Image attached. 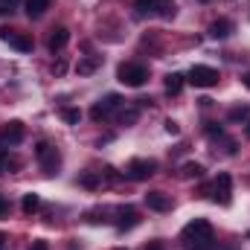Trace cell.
<instances>
[{"instance_id": "obj_29", "label": "cell", "mask_w": 250, "mask_h": 250, "mask_svg": "<svg viewBox=\"0 0 250 250\" xmlns=\"http://www.w3.org/2000/svg\"><path fill=\"white\" fill-rule=\"evenodd\" d=\"M6 212H9V201H6V198H3V195H0V218H3V215H6Z\"/></svg>"}, {"instance_id": "obj_31", "label": "cell", "mask_w": 250, "mask_h": 250, "mask_svg": "<svg viewBox=\"0 0 250 250\" xmlns=\"http://www.w3.org/2000/svg\"><path fill=\"white\" fill-rule=\"evenodd\" d=\"M146 250H166V248H163V242H148V248Z\"/></svg>"}, {"instance_id": "obj_11", "label": "cell", "mask_w": 250, "mask_h": 250, "mask_svg": "<svg viewBox=\"0 0 250 250\" xmlns=\"http://www.w3.org/2000/svg\"><path fill=\"white\" fill-rule=\"evenodd\" d=\"M146 204H148V209H154V212L172 209V198L163 195V192H148V195H146Z\"/></svg>"}, {"instance_id": "obj_30", "label": "cell", "mask_w": 250, "mask_h": 250, "mask_svg": "<svg viewBox=\"0 0 250 250\" xmlns=\"http://www.w3.org/2000/svg\"><path fill=\"white\" fill-rule=\"evenodd\" d=\"M32 250H50V245H47V242H44V239H38V242H35V245H32Z\"/></svg>"}, {"instance_id": "obj_21", "label": "cell", "mask_w": 250, "mask_h": 250, "mask_svg": "<svg viewBox=\"0 0 250 250\" xmlns=\"http://www.w3.org/2000/svg\"><path fill=\"white\" fill-rule=\"evenodd\" d=\"M64 123H70V125H79V120H82V111L79 108H64Z\"/></svg>"}, {"instance_id": "obj_4", "label": "cell", "mask_w": 250, "mask_h": 250, "mask_svg": "<svg viewBox=\"0 0 250 250\" xmlns=\"http://www.w3.org/2000/svg\"><path fill=\"white\" fill-rule=\"evenodd\" d=\"M35 157H38V163H41V169H44V175H56L59 172V163H62V157H59V151L50 146V143H38L35 146Z\"/></svg>"}, {"instance_id": "obj_19", "label": "cell", "mask_w": 250, "mask_h": 250, "mask_svg": "<svg viewBox=\"0 0 250 250\" xmlns=\"http://www.w3.org/2000/svg\"><path fill=\"white\" fill-rule=\"evenodd\" d=\"M21 207H23V212H26V215H32V212H38V209H41V198H38L35 192H29V195H23V204H21Z\"/></svg>"}, {"instance_id": "obj_34", "label": "cell", "mask_w": 250, "mask_h": 250, "mask_svg": "<svg viewBox=\"0 0 250 250\" xmlns=\"http://www.w3.org/2000/svg\"><path fill=\"white\" fill-rule=\"evenodd\" d=\"M3 245H6V236H3V233H0V250H3Z\"/></svg>"}, {"instance_id": "obj_7", "label": "cell", "mask_w": 250, "mask_h": 250, "mask_svg": "<svg viewBox=\"0 0 250 250\" xmlns=\"http://www.w3.org/2000/svg\"><path fill=\"white\" fill-rule=\"evenodd\" d=\"M0 41H3V44H9V47H12V50H18V53H29V50H32V38H29L26 32L9 29V26H3V29H0Z\"/></svg>"}, {"instance_id": "obj_12", "label": "cell", "mask_w": 250, "mask_h": 250, "mask_svg": "<svg viewBox=\"0 0 250 250\" xmlns=\"http://www.w3.org/2000/svg\"><path fill=\"white\" fill-rule=\"evenodd\" d=\"M117 215H120V221H117V227H120V230H131V227H137V224H140V215H137V209H134V207H120V209H117Z\"/></svg>"}, {"instance_id": "obj_6", "label": "cell", "mask_w": 250, "mask_h": 250, "mask_svg": "<svg viewBox=\"0 0 250 250\" xmlns=\"http://www.w3.org/2000/svg\"><path fill=\"white\" fill-rule=\"evenodd\" d=\"M23 137H26V125L12 120V123L3 125V131H0V146L3 148H15V146L23 143Z\"/></svg>"}, {"instance_id": "obj_14", "label": "cell", "mask_w": 250, "mask_h": 250, "mask_svg": "<svg viewBox=\"0 0 250 250\" xmlns=\"http://www.w3.org/2000/svg\"><path fill=\"white\" fill-rule=\"evenodd\" d=\"M99 64H102V56H84V59H79V64H76V73L79 76H90V73L99 70Z\"/></svg>"}, {"instance_id": "obj_15", "label": "cell", "mask_w": 250, "mask_h": 250, "mask_svg": "<svg viewBox=\"0 0 250 250\" xmlns=\"http://www.w3.org/2000/svg\"><path fill=\"white\" fill-rule=\"evenodd\" d=\"M50 3H53V0H26L23 6H26V15H29V18H41V15L50 9Z\"/></svg>"}, {"instance_id": "obj_26", "label": "cell", "mask_w": 250, "mask_h": 250, "mask_svg": "<svg viewBox=\"0 0 250 250\" xmlns=\"http://www.w3.org/2000/svg\"><path fill=\"white\" fill-rule=\"evenodd\" d=\"M207 134H209V137H215V134L221 137L224 131H221V125H218V123H207Z\"/></svg>"}, {"instance_id": "obj_22", "label": "cell", "mask_w": 250, "mask_h": 250, "mask_svg": "<svg viewBox=\"0 0 250 250\" xmlns=\"http://www.w3.org/2000/svg\"><path fill=\"white\" fill-rule=\"evenodd\" d=\"M248 117H250V108H233V111H230V120H233V123L248 120Z\"/></svg>"}, {"instance_id": "obj_20", "label": "cell", "mask_w": 250, "mask_h": 250, "mask_svg": "<svg viewBox=\"0 0 250 250\" xmlns=\"http://www.w3.org/2000/svg\"><path fill=\"white\" fill-rule=\"evenodd\" d=\"M181 178H187V181H192V178H204V166H201V163H184Z\"/></svg>"}, {"instance_id": "obj_25", "label": "cell", "mask_w": 250, "mask_h": 250, "mask_svg": "<svg viewBox=\"0 0 250 250\" xmlns=\"http://www.w3.org/2000/svg\"><path fill=\"white\" fill-rule=\"evenodd\" d=\"M134 120H137V111H134V108H131V111H125L123 117H120V123H123V125H131Z\"/></svg>"}, {"instance_id": "obj_18", "label": "cell", "mask_w": 250, "mask_h": 250, "mask_svg": "<svg viewBox=\"0 0 250 250\" xmlns=\"http://www.w3.org/2000/svg\"><path fill=\"white\" fill-rule=\"evenodd\" d=\"M21 166V160L18 157H12L9 151H0V175H6V172H15Z\"/></svg>"}, {"instance_id": "obj_37", "label": "cell", "mask_w": 250, "mask_h": 250, "mask_svg": "<svg viewBox=\"0 0 250 250\" xmlns=\"http://www.w3.org/2000/svg\"><path fill=\"white\" fill-rule=\"evenodd\" d=\"M12 3H15V0H9V6H12Z\"/></svg>"}, {"instance_id": "obj_28", "label": "cell", "mask_w": 250, "mask_h": 250, "mask_svg": "<svg viewBox=\"0 0 250 250\" xmlns=\"http://www.w3.org/2000/svg\"><path fill=\"white\" fill-rule=\"evenodd\" d=\"M64 70H67V62H64V59H59V62L53 64V73H56V76H62Z\"/></svg>"}, {"instance_id": "obj_8", "label": "cell", "mask_w": 250, "mask_h": 250, "mask_svg": "<svg viewBox=\"0 0 250 250\" xmlns=\"http://www.w3.org/2000/svg\"><path fill=\"white\" fill-rule=\"evenodd\" d=\"M154 172H157V160H148V157H137V160H131L128 169H125V175H128L131 181H146V178H151Z\"/></svg>"}, {"instance_id": "obj_5", "label": "cell", "mask_w": 250, "mask_h": 250, "mask_svg": "<svg viewBox=\"0 0 250 250\" xmlns=\"http://www.w3.org/2000/svg\"><path fill=\"white\" fill-rule=\"evenodd\" d=\"M189 82L195 87H215L218 84V70L215 67H207V64H195L189 70Z\"/></svg>"}, {"instance_id": "obj_16", "label": "cell", "mask_w": 250, "mask_h": 250, "mask_svg": "<svg viewBox=\"0 0 250 250\" xmlns=\"http://www.w3.org/2000/svg\"><path fill=\"white\" fill-rule=\"evenodd\" d=\"M181 87H184V76H181V73H169V76H166V93H169V96H178Z\"/></svg>"}, {"instance_id": "obj_13", "label": "cell", "mask_w": 250, "mask_h": 250, "mask_svg": "<svg viewBox=\"0 0 250 250\" xmlns=\"http://www.w3.org/2000/svg\"><path fill=\"white\" fill-rule=\"evenodd\" d=\"M209 38H230V32H233V21H227V18H218V21H212L209 23Z\"/></svg>"}, {"instance_id": "obj_36", "label": "cell", "mask_w": 250, "mask_h": 250, "mask_svg": "<svg viewBox=\"0 0 250 250\" xmlns=\"http://www.w3.org/2000/svg\"><path fill=\"white\" fill-rule=\"evenodd\" d=\"M201 3H209V0H201Z\"/></svg>"}, {"instance_id": "obj_27", "label": "cell", "mask_w": 250, "mask_h": 250, "mask_svg": "<svg viewBox=\"0 0 250 250\" xmlns=\"http://www.w3.org/2000/svg\"><path fill=\"white\" fill-rule=\"evenodd\" d=\"M166 131H169V134L175 137V134H181V125L175 123V120H166Z\"/></svg>"}, {"instance_id": "obj_17", "label": "cell", "mask_w": 250, "mask_h": 250, "mask_svg": "<svg viewBox=\"0 0 250 250\" xmlns=\"http://www.w3.org/2000/svg\"><path fill=\"white\" fill-rule=\"evenodd\" d=\"M154 15H160V18H175V0H157L154 3Z\"/></svg>"}, {"instance_id": "obj_1", "label": "cell", "mask_w": 250, "mask_h": 250, "mask_svg": "<svg viewBox=\"0 0 250 250\" xmlns=\"http://www.w3.org/2000/svg\"><path fill=\"white\" fill-rule=\"evenodd\" d=\"M184 242L187 250H215V239H212V224L207 218H195L184 227Z\"/></svg>"}, {"instance_id": "obj_23", "label": "cell", "mask_w": 250, "mask_h": 250, "mask_svg": "<svg viewBox=\"0 0 250 250\" xmlns=\"http://www.w3.org/2000/svg\"><path fill=\"white\" fill-rule=\"evenodd\" d=\"M154 3H157V0H137V9H140L143 15H146V12L154 15Z\"/></svg>"}, {"instance_id": "obj_10", "label": "cell", "mask_w": 250, "mask_h": 250, "mask_svg": "<svg viewBox=\"0 0 250 250\" xmlns=\"http://www.w3.org/2000/svg\"><path fill=\"white\" fill-rule=\"evenodd\" d=\"M67 41H70V29L67 26H56V29H50L47 47H50V53H62L64 47H67Z\"/></svg>"}, {"instance_id": "obj_3", "label": "cell", "mask_w": 250, "mask_h": 250, "mask_svg": "<svg viewBox=\"0 0 250 250\" xmlns=\"http://www.w3.org/2000/svg\"><path fill=\"white\" fill-rule=\"evenodd\" d=\"M204 195H209L215 204H224V207H227V204L233 201V181H230V175L221 172L212 187H204Z\"/></svg>"}, {"instance_id": "obj_9", "label": "cell", "mask_w": 250, "mask_h": 250, "mask_svg": "<svg viewBox=\"0 0 250 250\" xmlns=\"http://www.w3.org/2000/svg\"><path fill=\"white\" fill-rule=\"evenodd\" d=\"M120 105H123V99H120L117 93H108L102 102H96V105L90 108V117H93L96 123H102V120H108L114 111H120Z\"/></svg>"}, {"instance_id": "obj_2", "label": "cell", "mask_w": 250, "mask_h": 250, "mask_svg": "<svg viewBox=\"0 0 250 250\" xmlns=\"http://www.w3.org/2000/svg\"><path fill=\"white\" fill-rule=\"evenodd\" d=\"M117 76H120V82H123V84H128V87H143V84L148 82V70H146L143 64H137V62L120 64Z\"/></svg>"}, {"instance_id": "obj_24", "label": "cell", "mask_w": 250, "mask_h": 250, "mask_svg": "<svg viewBox=\"0 0 250 250\" xmlns=\"http://www.w3.org/2000/svg\"><path fill=\"white\" fill-rule=\"evenodd\" d=\"M79 181H82V187H87V189L99 187V178H96V175H90V172H87V175H82Z\"/></svg>"}, {"instance_id": "obj_32", "label": "cell", "mask_w": 250, "mask_h": 250, "mask_svg": "<svg viewBox=\"0 0 250 250\" xmlns=\"http://www.w3.org/2000/svg\"><path fill=\"white\" fill-rule=\"evenodd\" d=\"M227 154H236V140H227Z\"/></svg>"}, {"instance_id": "obj_33", "label": "cell", "mask_w": 250, "mask_h": 250, "mask_svg": "<svg viewBox=\"0 0 250 250\" xmlns=\"http://www.w3.org/2000/svg\"><path fill=\"white\" fill-rule=\"evenodd\" d=\"M242 82H245V87L250 90V73H245V76H242Z\"/></svg>"}, {"instance_id": "obj_35", "label": "cell", "mask_w": 250, "mask_h": 250, "mask_svg": "<svg viewBox=\"0 0 250 250\" xmlns=\"http://www.w3.org/2000/svg\"><path fill=\"white\" fill-rule=\"evenodd\" d=\"M248 137H250V120H248Z\"/></svg>"}]
</instances>
